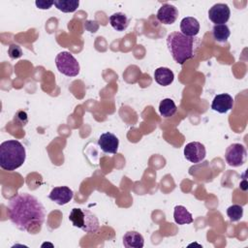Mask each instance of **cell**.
<instances>
[{"label": "cell", "mask_w": 248, "mask_h": 248, "mask_svg": "<svg viewBox=\"0 0 248 248\" xmlns=\"http://www.w3.org/2000/svg\"><path fill=\"white\" fill-rule=\"evenodd\" d=\"M11 222L20 231L36 233L45 222L46 210L43 203L28 193L12 197L7 205Z\"/></svg>", "instance_id": "obj_1"}, {"label": "cell", "mask_w": 248, "mask_h": 248, "mask_svg": "<svg viewBox=\"0 0 248 248\" xmlns=\"http://www.w3.org/2000/svg\"><path fill=\"white\" fill-rule=\"evenodd\" d=\"M167 46L173 60L183 65L195 56V39L183 35L181 32H171L167 37Z\"/></svg>", "instance_id": "obj_2"}, {"label": "cell", "mask_w": 248, "mask_h": 248, "mask_svg": "<svg viewBox=\"0 0 248 248\" xmlns=\"http://www.w3.org/2000/svg\"><path fill=\"white\" fill-rule=\"evenodd\" d=\"M25 147L18 140H8L0 144V167L5 170H15L25 162Z\"/></svg>", "instance_id": "obj_3"}, {"label": "cell", "mask_w": 248, "mask_h": 248, "mask_svg": "<svg viewBox=\"0 0 248 248\" xmlns=\"http://www.w3.org/2000/svg\"><path fill=\"white\" fill-rule=\"evenodd\" d=\"M69 220L74 227L78 228L87 233L96 232L100 227V223L96 215L90 210L84 208H73L69 214Z\"/></svg>", "instance_id": "obj_4"}, {"label": "cell", "mask_w": 248, "mask_h": 248, "mask_svg": "<svg viewBox=\"0 0 248 248\" xmlns=\"http://www.w3.org/2000/svg\"><path fill=\"white\" fill-rule=\"evenodd\" d=\"M55 65L57 70L67 77H76L79 74V64L69 51L59 52L55 57Z\"/></svg>", "instance_id": "obj_5"}, {"label": "cell", "mask_w": 248, "mask_h": 248, "mask_svg": "<svg viewBox=\"0 0 248 248\" xmlns=\"http://www.w3.org/2000/svg\"><path fill=\"white\" fill-rule=\"evenodd\" d=\"M247 157L246 148L240 143H232L225 151V160L231 167L242 166Z\"/></svg>", "instance_id": "obj_6"}, {"label": "cell", "mask_w": 248, "mask_h": 248, "mask_svg": "<svg viewBox=\"0 0 248 248\" xmlns=\"http://www.w3.org/2000/svg\"><path fill=\"white\" fill-rule=\"evenodd\" d=\"M206 155L205 147L199 141H192L184 147V157L191 163L198 164L204 160Z\"/></svg>", "instance_id": "obj_7"}, {"label": "cell", "mask_w": 248, "mask_h": 248, "mask_svg": "<svg viewBox=\"0 0 248 248\" xmlns=\"http://www.w3.org/2000/svg\"><path fill=\"white\" fill-rule=\"evenodd\" d=\"M230 16L231 10L229 6L224 3L214 4L208 11V17L213 23H215V25L226 24Z\"/></svg>", "instance_id": "obj_8"}, {"label": "cell", "mask_w": 248, "mask_h": 248, "mask_svg": "<svg viewBox=\"0 0 248 248\" xmlns=\"http://www.w3.org/2000/svg\"><path fill=\"white\" fill-rule=\"evenodd\" d=\"M98 145L105 153L115 154L118 150L119 140L114 134L106 132L100 136L98 140Z\"/></svg>", "instance_id": "obj_9"}, {"label": "cell", "mask_w": 248, "mask_h": 248, "mask_svg": "<svg viewBox=\"0 0 248 248\" xmlns=\"http://www.w3.org/2000/svg\"><path fill=\"white\" fill-rule=\"evenodd\" d=\"M157 19L163 24H172L178 17V10L171 4H163L157 12Z\"/></svg>", "instance_id": "obj_10"}, {"label": "cell", "mask_w": 248, "mask_h": 248, "mask_svg": "<svg viewBox=\"0 0 248 248\" xmlns=\"http://www.w3.org/2000/svg\"><path fill=\"white\" fill-rule=\"evenodd\" d=\"M74 197V192L67 186H58L54 187L49 195L48 198L59 205H64L68 203Z\"/></svg>", "instance_id": "obj_11"}, {"label": "cell", "mask_w": 248, "mask_h": 248, "mask_svg": "<svg viewBox=\"0 0 248 248\" xmlns=\"http://www.w3.org/2000/svg\"><path fill=\"white\" fill-rule=\"evenodd\" d=\"M232 106L233 98L227 93H222L214 97L211 104V108L219 113H226L232 108Z\"/></svg>", "instance_id": "obj_12"}, {"label": "cell", "mask_w": 248, "mask_h": 248, "mask_svg": "<svg viewBox=\"0 0 248 248\" xmlns=\"http://www.w3.org/2000/svg\"><path fill=\"white\" fill-rule=\"evenodd\" d=\"M180 31L183 35L188 37L197 36L200 32V23L197 18L193 16H186L180 22Z\"/></svg>", "instance_id": "obj_13"}, {"label": "cell", "mask_w": 248, "mask_h": 248, "mask_svg": "<svg viewBox=\"0 0 248 248\" xmlns=\"http://www.w3.org/2000/svg\"><path fill=\"white\" fill-rule=\"evenodd\" d=\"M123 245L126 248H142L144 245L143 236L136 231L127 232L123 235Z\"/></svg>", "instance_id": "obj_14"}, {"label": "cell", "mask_w": 248, "mask_h": 248, "mask_svg": "<svg viewBox=\"0 0 248 248\" xmlns=\"http://www.w3.org/2000/svg\"><path fill=\"white\" fill-rule=\"evenodd\" d=\"M154 79L158 84L162 86H168L172 83L174 79V74L169 68L160 67L157 68L154 72Z\"/></svg>", "instance_id": "obj_15"}, {"label": "cell", "mask_w": 248, "mask_h": 248, "mask_svg": "<svg viewBox=\"0 0 248 248\" xmlns=\"http://www.w3.org/2000/svg\"><path fill=\"white\" fill-rule=\"evenodd\" d=\"M174 222L178 225L191 224L193 222L192 214L183 205H176L173 211Z\"/></svg>", "instance_id": "obj_16"}, {"label": "cell", "mask_w": 248, "mask_h": 248, "mask_svg": "<svg viewBox=\"0 0 248 248\" xmlns=\"http://www.w3.org/2000/svg\"><path fill=\"white\" fill-rule=\"evenodd\" d=\"M109 23L116 31H124L129 25V18L123 13H114L109 16Z\"/></svg>", "instance_id": "obj_17"}, {"label": "cell", "mask_w": 248, "mask_h": 248, "mask_svg": "<svg viewBox=\"0 0 248 248\" xmlns=\"http://www.w3.org/2000/svg\"><path fill=\"white\" fill-rule=\"evenodd\" d=\"M176 110H177L176 105L174 104V102L171 99L166 98L160 102L159 111L163 117H166V118L170 117L176 112Z\"/></svg>", "instance_id": "obj_18"}, {"label": "cell", "mask_w": 248, "mask_h": 248, "mask_svg": "<svg viewBox=\"0 0 248 248\" xmlns=\"http://www.w3.org/2000/svg\"><path fill=\"white\" fill-rule=\"evenodd\" d=\"M212 35L217 42L225 43L229 39L231 35V31L227 24H218L213 26Z\"/></svg>", "instance_id": "obj_19"}, {"label": "cell", "mask_w": 248, "mask_h": 248, "mask_svg": "<svg viewBox=\"0 0 248 248\" xmlns=\"http://www.w3.org/2000/svg\"><path fill=\"white\" fill-rule=\"evenodd\" d=\"M54 6L63 13H73L79 5L78 0H55Z\"/></svg>", "instance_id": "obj_20"}, {"label": "cell", "mask_w": 248, "mask_h": 248, "mask_svg": "<svg viewBox=\"0 0 248 248\" xmlns=\"http://www.w3.org/2000/svg\"><path fill=\"white\" fill-rule=\"evenodd\" d=\"M227 215L231 222H237L243 216V207L239 204H232L228 207Z\"/></svg>", "instance_id": "obj_21"}, {"label": "cell", "mask_w": 248, "mask_h": 248, "mask_svg": "<svg viewBox=\"0 0 248 248\" xmlns=\"http://www.w3.org/2000/svg\"><path fill=\"white\" fill-rule=\"evenodd\" d=\"M8 54L12 59H17L22 55L21 47L16 44H12L8 48Z\"/></svg>", "instance_id": "obj_22"}, {"label": "cell", "mask_w": 248, "mask_h": 248, "mask_svg": "<svg viewBox=\"0 0 248 248\" xmlns=\"http://www.w3.org/2000/svg\"><path fill=\"white\" fill-rule=\"evenodd\" d=\"M37 8L41 9V10H48L53 4V1H44V0H38L35 2Z\"/></svg>", "instance_id": "obj_23"}]
</instances>
